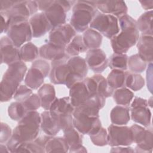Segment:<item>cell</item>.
Instances as JSON below:
<instances>
[{
	"instance_id": "cell-29",
	"label": "cell",
	"mask_w": 153,
	"mask_h": 153,
	"mask_svg": "<svg viewBox=\"0 0 153 153\" xmlns=\"http://www.w3.org/2000/svg\"><path fill=\"white\" fill-rule=\"evenodd\" d=\"M83 42L88 50L99 48L102 45L103 36L97 30L88 28L82 35Z\"/></svg>"
},
{
	"instance_id": "cell-20",
	"label": "cell",
	"mask_w": 153,
	"mask_h": 153,
	"mask_svg": "<svg viewBox=\"0 0 153 153\" xmlns=\"http://www.w3.org/2000/svg\"><path fill=\"white\" fill-rule=\"evenodd\" d=\"M39 56L42 59L51 62L69 57L65 52V48L48 42L39 47Z\"/></svg>"
},
{
	"instance_id": "cell-39",
	"label": "cell",
	"mask_w": 153,
	"mask_h": 153,
	"mask_svg": "<svg viewBox=\"0 0 153 153\" xmlns=\"http://www.w3.org/2000/svg\"><path fill=\"white\" fill-rule=\"evenodd\" d=\"M28 112L23 102L15 101L12 102L8 108L9 117L16 121H19Z\"/></svg>"
},
{
	"instance_id": "cell-46",
	"label": "cell",
	"mask_w": 153,
	"mask_h": 153,
	"mask_svg": "<svg viewBox=\"0 0 153 153\" xmlns=\"http://www.w3.org/2000/svg\"><path fill=\"white\" fill-rule=\"evenodd\" d=\"M13 131L11 127L6 123H1V133H0V143H6L8 142L12 136Z\"/></svg>"
},
{
	"instance_id": "cell-47",
	"label": "cell",
	"mask_w": 153,
	"mask_h": 153,
	"mask_svg": "<svg viewBox=\"0 0 153 153\" xmlns=\"http://www.w3.org/2000/svg\"><path fill=\"white\" fill-rule=\"evenodd\" d=\"M31 66H35L41 71L44 74L45 78L49 76L51 69V65L47 60L42 59L35 60L33 62Z\"/></svg>"
},
{
	"instance_id": "cell-12",
	"label": "cell",
	"mask_w": 153,
	"mask_h": 153,
	"mask_svg": "<svg viewBox=\"0 0 153 153\" xmlns=\"http://www.w3.org/2000/svg\"><path fill=\"white\" fill-rule=\"evenodd\" d=\"M74 126L83 135H91L102 127L99 117H91L74 110L73 112Z\"/></svg>"
},
{
	"instance_id": "cell-32",
	"label": "cell",
	"mask_w": 153,
	"mask_h": 153,
	"mask_svg": "<svg viewBox=\"0 0 153 153\" xmlns=\"http://www.w3.org/2000/svg\"><path fill=\"white\" fill-rule=\"evenodd\" d=\"M45 149V152H68L69 146L63 137L51 136L47 141Z\"/></svg>"
},
{
	"instance_id": "cell-25",
	"label": "cell",
	"mask_w": 153,
	"mask_h": 153,
	"mask_svg": "<svg viewBox=\"0 0 153 153\" xmlns=\"http://www.w3.org/2000/svg\"><path fill=\"white\" fill-rule=\"evenodd\" d=\"M40 115L41 129L45 134L55 136L61 130L57 120L51 114L49 110H45Z\"/></svg>"
},
{
	"instance_id": "cell-40",
	"label": "cell",
	"mask_w": 153,
	"mask_h": 153,
	"mask_svg": "<svg viewBox=\"0 0 153 153\" xmlns=\"http://www.w3.org/2000/svg\"><path fill=\"white\" fill-rule=\"evenodd\" d=\"M127 65L128 68L131 72L140 74L146 69L147 63L145 62L137 53L128 57Z\"/></svg>"
},
{
	"instance_id": "cell-9",
	"label": "cell",
	"mask_w": 153,
	"mask_h": 153,
	"mask_svg": "<svg viewBox=\"0 0 153 153\" xmlns=\"http://www.w3.org/2000/svg\"><path fill=\"white\" fill-rule=\"evenodd\" d=\"M7 36L18 48H20L23 44L30 42L33 36L29 20L11 23L7 32Z\"/></svg>"
},
{
	"instance_id": "cell-15",
	"label": "cell",
	"mask_w": 153,
	"mask_h": 153,
	"mask_svg": "<svg viewBox=\"0 0 153 153\" xmlns=\"http://www.w3.org/2000/svg\"><path fill=\"white\" fill-rule=\"evenodd\" d=\"M1 63L10 65L17 62L22 61L20 48L16 47L7 36H4L0 40Z\"/></svg>"
},
{
	"instance_id": "cell-8",
	"label": "cell",
	"mask_w": 153,
	"mask_h": 153,
	"mask_svg": "<svg viewBox=\"0 0 153 153\" xmlns=\"http://www.w3.org/2000/svg\"><path fill=\"white\" fill-rule=\"evenodd\" d=\"M131 102L130 105V119L145 127H149L151 124L152 114L147 100L135 96Z\"/></svg>"
},
{
	"instance_id": "cell-23",
	"label": "cell",
	"mask_w": 153,
	"mask_h": 153,
	"mask_svg": "<svg viewBox=\"0 0 153 153\" xmlns=\"http://www.w3.org/2000/svg\"><path fill=\"white\" fill-rule=\"evenodd\" d=\"M51 136L45 134L38 136L34 140L21 144L18 146L15 152H45V145Z\"/></svg>"
},
{
	"instance_id": "cell-11",
	"label": "cell",
	"mask_w": 153,
	"mask_h": 153,
	"mask_svg": "<svg viewBox=\"0 0 153 153\" xmlns=\"http://www.w3.org/2000/svg\"><path fill=\"white\" fill-rule=\"evenodd\" d=\"M108 144L110 146H130L133 143L131 130L126 125L111 124L108 127Z\"/></svg>"
},
{
	"instance_id": "cell-52",
	"label": "cell",
	"mask_w": 153,
	"mask_h": 153,
	"mask_svg": "<svg viewBox=\"0 0 153 153\" xmlns=\"http://www.w3.org/2000/svg\"><path fill=\"white\" fill-rule=\"evenodd\" d=\"M38 5V10L44 12L51 4L52 1H36Z\"/></svg>"
},
{
	"instance_id": "cell-1",
	"label": "cell",
	"mask_w": 153,
	"mask_h": 153,
	"mask_svg": "<svg viewBox=\"0 0 153 153\" xmlns=\"http://www.w3.org/2000/svg\"><path fill=\"white\" fill-rule=\"evenodd\" d=\"M41 115L36 111L28 112L13 130L12 136L7 143L10 152H15L19 145L34 140L41 129Z\"/></svg>"
},
{
	"instance_id": "cell-10",
	"label": "cell",
	"mask_w": 153,
	"mask_h": 153,
	"mask_svg": "<svg viewBox=\"0 0 153 153\" xmlns=\"http://www.w3.org/2000/svg\"><path fill=\"white\" fill-rule=\"evenodd\" d=\"M67 63L69 74L66 81L65 85L69 89L76 83L83 81L88 74V67L85 59L79 56L70 57Z\"/></svg>"
},
{
	"instance_id": "cell-26",
	"label": "cell",
	"mask_w": 153,
	"mask_h": 153,
	"mask_svg": "<svg viewBox=\"0 0 153 153\" xmlns=\"http://www.w3.org/2000/svg\"><path fill=\"white\" fill-rule=\"evenodd\" d=\"M38 95L41 100V106L45 111L50 108L57 98L55 88L51 84H44L38 90Z\"/></svg>"
},
{
	"instance_id": "cell-38",
	"label": "cell",
	"mask_w": 153,
	"mask_h": 153,
	"mask_svg": "<svg viewBox=\"0 0 153 153\" xmlns=\"http://www.w3.org/2000/svg\"><path fill=\"white\" fill-rule=\"evenodd\" d=\"M63 132V137L67 142L69 146V149L82 145L83 134L75 128V127L66 130Z\"/></svg>"
},
{
	"instance_id": "cell-18",
	"label": "cell",
	"mask_w": 153,
	"mask_h": 153,
	"mask_svg": "<svg viewBox=\"0 0 153 153\" xmlns=\"http://www.w3.org/2000/svg\"><path fill=\"white\" fill-rule=\"evenodd\" d=\"M33 38H40L53 28L44 12L36 13L29 20Z\"/></svg>"
},
{
	"instance_id": "cell-45",
	"label": "cell",
	"mask_w": 153,
	"mask_h": 153,
	"mask_svg": "<svg viewBox=\"0 0 153 153\" xmlns=\"http://www.w3.org/2000/svg\"><path fill=\"white\" fill-rule=\"evenodd\" d=\"M28 112L36 111L41 107V100L38 94L33 93L27 100L23 102Z\"/></svg>"
},
{
	"instance_id": "cell-53",
	"label": "cell",
	"mask_w": 153,
	"mask_h": 153,
	"mask_svg": "<svg viewBox=\"0 0 153 153\" xmlns=\"http://www.w3.org/2000/svg\"><path fill=\"white\" fill-rule=\"evenodd\" d=\"M142 7L145 10L149 11V10H152L153 8V0H146V1H139Z\"/></svg>"
},
{
	"instance_id": "cell-14",
	"label": "cell",
	"mask_w": 153,
	"mask_h": 153,
	"mask_svg": "<svg viewBox=\"0 0 153 153\" xmlns=\"http://www.w3.org/2000/svg\"><path fill=\"white\" fill-rule=\"evenodd\" d=\"M76 35V32L69 23L54 27L50 32L48 42L57 46L66 48Z\"/></svg>"
},
{
	"instance_id": "cell-27",
	"label": "cell",
	"mask_w": 153,
	"mask_h": 153,
	"mask_svg": "<svg viewBox=\"0 0 153 153\" xmlns=\"http://www.w3.org/2000/svg\"><path fill=\"white\" fill-rule=\"evenodd\" d=\"M45 78L41 71L31 66L26 74L24 79L25 84L32 90H37L43 85Z\"/></svg>"
},
{
	"instance_id": "cell-48",
	"label": "cell",
	"mask_w": 153,
	"mask_h": 153,
	"mask_svg": "<svg viewBox=\"0 0 153 153\" xmlns=\"http://www.w3.org/2000/svg\"><path fill=\"white\" fill-rule=\"evenodd\" d=\"M17 0H1L0 13L5 12L11 9L17 2Z\"/></svg>"
},
{
	"instance_id": "cell-13",
	"label": "cell",
	"mask_w": 153,
	"mask_h": 153,
	"mask_svg": "<svg viewBox=\"0 0 153 153\" xmlns=\"http://www.w3.org/2000/svg\"><path fill=\"white\" fill-rule=\"evenodd\" d=\"M90 95L98 94L106 99L112 96L114 90L108 83L106 78L100 74H96L91 77L83 79Z\"/></svg>"
},
{
	"instance_id": "cell-33",
	"label": "cell",
	"mask_w": 153,
	"mask_h": 153,
	"mask_svg": "<svg viewBox=\"0 0 153 153\" xmlns=\"http://www.w3.org/2000/svg\"><path fill=\"white\" fill-rule=\"evenodd\" d=\"M112 96L114 102L118 105L128 106L133 100L134 94L129 88L122 87L115 90Z\"/></svg>"
},
{
	"instance_id": "cell-36",
	"label": "cell",
	"mask_w": 153,
	"mask_h": 153,
	"mask_svg": "<svg viewBox=\"0 0 153 153\" xmlns=\"http://www.w3.org/2000/svg\"><path fill=\"white\" fill-rule=\"evenodd\" d=\"M20 53L23 62H33L39 56V49L34 44L29 42L20 48Z\"/></svg>"
},
{
	"instance_id": "cell-7",
	"label": "cell",
	"mask_w": 153,
	"mask_h": 153,
	"mask_svg": "<svg viewBox=\"0 0 153 153\" xmlns=\"http://www.w3.org/2000/svg\"><path fill=\"white\" fill-rule=\"evenodd\" d=\"M75 2L76 1L53 0L44 13L53 28L66 23V13L72 8Z\"/></svg>"
},
{
	"instance_id": "cell-17",
	"label": "cell",
	"mask_w": 153,
	"mask_h": 153,
	"mask_svg": "<svg viewBox=\"0 0 153 153\" xmlns=\"http://www.w3.org/2000/svg\"><path fill=\"white\" fill-rule=\"evenodd\" d=\"M70 57L51 62V69L49 74L50 82L53 84L65 85L66 81L69 74V69L67 63Z\"/></svg>"
},
{
	"instance_id": "cell-56",
	"label": "cell",
	"mask_w": 153,
	"mask_h": 153,
	"mask_svg": "<svg viewBox=\"0 0 153 153\" xmlns=\"http://www.w3.org/2000/svg\"><path fill=\"white\" fill-rule=\"evenodd\" d=\"M148 102V106H150L151 108L152 107V97H151L148 100H147Z\"/></svg>"
},
{
	"instance_id": "cell-55",
	"label": "cell",
	"mask_w": 153,
	"mask_h": 153,
	"mask_svg": "<svg viewBox=\"0 0 153 153\" xmlns=\"http://www.w3.org/2000/svg\"><path fill=\"white\" fill-rule=\"evenodd\" d=\"M10 152V151L7 146L4 143H1L0 145V152Z\"/></svg>"
},
{
	"instance_id": "cell-24",
	"label": "cell",
	"mask_w": 153,
	"mask_h": 153,
	"mask_svg": "<svg viewBox=\"0 0 153 153\" xmlns=\"http://www.w3.org/2000/svg\"><path fill=\"white\" fill-rule=\"evenodd\" d=\"M136 45L139 56L146 63H152L153 59V36L152 35L141 34Z\"/></svg>"
},
{
	"instance_id": "cell-5",
	"label": "cell",
	"mask_w": 153,
	"mask_h": 153,
	"mask_svg": "<svg viewBox=\"0 0 153 153\" xmlns=\"http://www.w3.org/2000/svg\"><path fill=\"white\" fill-rule=\"evenodd\" d=\"M90 27L97 30L109 39L120 32L118 18L112 15L102 13L99 11L96 13L90 24Z\"/></svg>"
},
{
	"instance_id": "cell-44",
	"label": "cell",
	"mask_w": 153,
	"mask_h": 153,
	"mask_svg": "<svg viewBox=\"0 0 153 153\" xmlns=\"http://www.w3.org/2000/svg\"><path fill=\"white\" fill-rule=\"evenodd\" d=\"M32 90H33L28 87L25 84H20L16 91L13 96V99L16 101H25L33 94Z\"/></svg>"
},
{
	"instance_id": "cell-54",
	"label": "cell",
	"mask_w": 153,
	"mask_h": 153,
	"mask_svg": "<svg viewBox=\"0 0 153 153\" xmlns=\"http://www.w3.org/2000/svg\"><path fill=\"white\" fill-rule=\"evenodd\" d=\"M69 152H87V151L82 145H80L72 149H69Z\"/></svg>"
},
{
	"instance_id": "cell-34",
	"label": "cell",
	"mask_w": 153,
	"mask_h": 153,
	"mask_svg": "<svg viewBox=\"0 0 153 153\" xmlns=\"http://www.w3.org/2000/svg\"><path fill=\"white\" fill-rule=\"evenodd\" d=\"M126 71L112 69L107 76V81L109 86L114 90L122 87H126Z\"/></svg>"
},
{
	"instance_id": "cell-2",
	"label": "cell",
	"mask_w": 153,
	"mask_h": 153,
	"mask_svg": "<svg viewBox=\"0 0 153 153\" xmlns=\"http://www.w3.org/2000/svg\"><path fill=\"white\" fill-rule=\"evenodd\" d=\"M120 32L111 39V45L114 53L126 54L135 45L140 36L136 20L128 14L118 18Z\"/></svg>"
},
{
	"instance_id": "cell-31",
	"label": "cell",
	"mask_w": 153,
	"mask_h": 153,
	"mask_svg": "<svg viewBox=\"0 0 153 153\" xmlns=\"http://www.w3.org/2000/svg\"><path fill=\"white\" fill-rule=\"evenodd\" d=\"M152 10L147 11L142 14L136 20L137 29L142 35L152 36Z\"/></svg>"
},
{
	"instance_id": "cell-16",
	"label": "cell",
	"mask_w": 153,
	"mask_h": 153,
	"mask_svg": "<svg viewBox=\"0 0 153 153\" xmlns=\"http://www.w3.org/2000/svg\"><path fill=\"white\" fill-rule=\"evenodd\" d=\"M85 60L88 68L96 74L103 72L108 66L106 54L100 48L88 50Z\"/></svg>"
},
{
	"instance_id": "cell-41",
	"label": "cell",
	"mask_w": 153,
	"mask_h": 153,
	"mask_svg": "<svg viewBox=\"0 0 153 153\" xmlns=\"http://www.w3.org/2000/svg\"><path fill=\"white\" fill-rule=\"evenodd\" d=\"M152 129H147V133L145 139L143 142L136 144L134 148L135 152H152L153 148L152 142Z\"/></svg>"
},
{
	"instance_id": "cell-30",
	"label": "cell",
	"mask_w": 153,
	"mask_h": 153,
	"mask_svg": "<svg viewBox=\"0 0 153 153\" xmlns=\"http://www.w3.org/2000/svg\"><path fill=\"white\" fill-rule=\"evenodd\" d=\"M87 51L88 48L83 42L82 35L78 34L74 37L65 48V52L69 57L79 56L80 53Z\"/></svg>"
},
{
	"instance_id": "cell-6",
	"label": "cell",
	"mask_w": 153,
	"mask_h": 153,
	"mask_svg": "<svg viewBox=\"0 0 153 153\" xmlns=\"http://www.w3.org/2000/svg\"><path fill=\"white\" fill-rule=\"evenodd\" d=\"M38 10L36 1H18L11 9L0 13L4 14L7 17L10 25L16 22L29 20Z\"/></svg>"
},
{
	"instance_id": "cell-37",
	"label": "cell",
	"mask_w": 153,
	"mask_h": 153,
	"mask_svg": "<svg viewBox=\"0 0 153 153\" xmlns=\"http://www.w3.org/2000/svg\"><path fill=\"white\" fill-rule=\"evenodd\" d=\"M145 84L143 77L139 74L126 71V87L130 90L137 91L142 89Z\"/></svg>"
},
{
	"instance_id": "cell-49",
	"label": "cell",
	"mask_w": 153,
	"mask_h": 153,
	"mask_svg": "<svg viewBox=\"0 0 153 153\" xmlns=\"http://www.w3.org/2000/svg\"><path fill=\"white\" fill-rule=\"evenodd\" d=\"M152 63H149L146 70V81L147 87L150 91L152 93Z\"/></svg>"
},
{
	"instance_id": "cell-28",
	"label": "cell",
	"mask_w": 153,
	"mask_h": 153,
	"mask_svg": "<svg viewBox=\"0 0 153 153\" xmlns=\"http://www.w3.org/2000/svg\"><path fill=\"white\" fill-rule=\"evenodd\" d=\"M112 124L123 126L126 125L130 120V107L117 105L112 108L110 113Z\"/></svg>"
},
{
	"instance_id": "cell-51",
	"label": "cell",
	"mask_w": 153,
	"mask_h": 153,
	"mask_svg": "<svg viewBox=\"0 0 153 153\" xmlns=\"http://www.w3.org/2000/svg\"><path fill=\"white\" fill-rule=\"evenodd\" d=\"M0 14H1V33H7L10 26L9 22L7 17L4 14L2 13H0Z\"/></svg>"
},
{
	"instance_id": "cell-42",
	"label": "cell",
	"mask_w": 153,
	"mask_h": 153,
	"mask_svg": "<svg viewBox=\"0 0 153 153\" xmlns=\"http://www.w3.org/2000/svg\"><path fill=\"white\" fill-rule=\"evenodd\" d=\"M90 138L93 145L97 146H104L108 144V131L102 127L96 133L90 135Z\"/></svg>"
},
{
	"instance_id": "cell-21",
	"label": "cell",
	"mask_w": 153,
	"mask_h": 153,
	"mask_svg": "<svg viewBox=\"0 0 153 153\" xmlns=\"http://www.w3.org/2000/svg\"><path fill=\"white\" fill-rule=\"evenodd\" d=\"M75 110L74 106L72 105L69 96L62 98H56L52 103L50 112L56 118H60L69 115H73Z\"/></svg>"
},
{
	"instance_id": "cell-22",
	"label": "cell",
	"mask_w": 153,
	"mask_h": 153,
	"mask_svg": "<svg viewBox=\"0 0 153 153\" xmlns=\"http://www.w3.org/2000/svg\"><path fill=\"white\" fill-rule=\"evenodd\" d=\"M69 97L72 105L75 108L87 101L90 95L84 82L82 81L69 88Z\"/></svg>"
},
{
	"instance_id": "cell-19",
	"label": "cell",
	"mask_w": 153,
	"mask_h": 153,
	"mask_svg": "<svg viewBox=\"0 0 153 153\" xmlns=\"http://www.w3.org/2000/svg\"><path fill=\"white\" fill-rule=\"evenodd\" d=\"M96 7L100 12L117 18L127 14L128 12L126 3L122 1H96Z\"/></svg>"
},
{
	"instance_id": "cell-50",
	"label": "cell",
	"mask_w": 153,
	"mask_h": 153,
	"mask_svg": "<svg viewBox=\"0 0 153 153\" xmlns=\"http://www.w3.org/2000/svg\"><path fill=\"white\" fill-rule=\"evenodd\" d=\"M111 152H135L134 149L129 146H114L111 148V149L110 151Z\"/></svg>"
},
{
	"instance_id": "cell-43",
	"label": "cell",
	"mask_w": 153,
	"mask_h": 153,
	"mask_svg": "<svg viewBox=\"0 0 153 153\" xmlns=\"http://www.w3.org/2000/svg\"><path fill=\"white\" fill-rule=\"evenodd\" d=\"M130 128L131 130L133 143L139 144L143 141L147 133V129L145 127L134 124L130 126Z\"/></svg>"
},
{
	"instance_id": "cell-35",
	"label": "cell",
	"mask_w": 153,
	"mask_h": 153,
	"mask_svg": "<svg viewBox=\"0 0 153 153\" xmlns=\"http://www.w3.org/2000/svg\"><path fill=\"white\" fill-rule=\"evenodd\" d=\"M128 56L126 54L114 53L108 59V66L112 69L126 71L128 69Z\"/></svg>"
},
{
	"instance_id": "cell-4",
	"label": "cell",
	"mask_w": 153,
	"mask_h": 153,
	"mask_svg": "<svg viewBox=\"0 0 153 153\" xmlns=\"http://www.w3.org/2000/svg\"><path fill=\"white\" fill-rule=\"evenodd\" d=\"M97 11L96 1H76L72 8L69 24L76 32H84L88 29Z\"/></svg>"
},
{
	"instance_id": "cell-3",
	"label": "cell",
	"mask_w": 153,
	"mask_h": 153,
	"mask_svg": "<svg viewBox=\"0 0 153 153\" xmlns=\"http://www.w3.org/2000/svg\"><path fill=\"white\" fill-rule=\"evenodd\" d=\"M27 69V66L23 61L8 65L0 84L1 102H8L13 98L16 91L25 77Z\"/></svg>"
}]
</instances>
